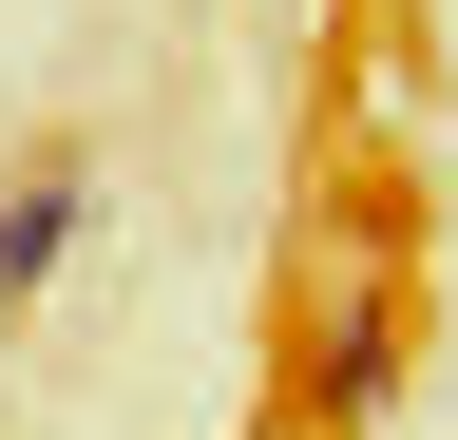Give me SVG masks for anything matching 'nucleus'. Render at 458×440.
Here are the masks:
<instances>
[{
	"instance_id": "nucleus-1",
	"label": "nucleus",
	"mask_w": 458,
	"mask_h": 440,
	"mask_svg": "<svg viewBox=\"0 0 458 440\" xmlns=\"http://www.w3.org/2000/svg\"><path fill=\"white\" fill-rule=\"evenodd\" d=\"M401 325H420V306H401V268H363V288L306 325V421H325V440H363V421H382V383H401Z\"/></svg>"
},
{
	"instance_id": "nucleus-2",
	"label": "nucleus",
	"mask_w": 458,
	"mask_h": 440,
	"mask_svg": "<svg viewBox=\"0 0 458 440\" xmlns=\"http://www.w3.org/2000/svg\"><path fill=\"white\" fill-rule=\"evenodd\" d=\"M77 230H96V153H20V192H0V306H20Z\"/></svg>"
}]
</instances>
